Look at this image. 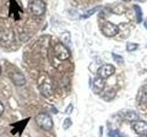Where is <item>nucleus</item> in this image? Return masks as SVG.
I'll return each mask as SVG.
<instances>
[{"label": "nucleus", "instance_id": "obj_1", "mask_svg": "<svg viewBox=\"0 0 147 137\" xmlns=\"http://www.w3.org/2000/svg\"><path fill=\"white\" fill-rule=\"evenodd\" d=\"M35 121L37 124H38L41 129H43L45 131L52 130L53 127V119L51 118V116L47 113H44V112L39 113L38 115L36 116Z\"/></svg>", "mask_w": 147, "mask_h": 137}, {"label": "nucleus", "instance_id": "obj_2", "mask_svg": "<svg viewBox=\"0 0 147 137\" xmlns=\"http://www.w3.org/2000/svg\"><path fill=\"white\" fill-rule=\"evenodd\" d=\"M29 9L33 16H42L46 10V4L43 0H32L30 3Z\"/></svg>", "mask_w": 147, "mask_h": 137}, {"label": "nucleus", "instance_id": "obj_3", "mask_svg": "<svg viewBox=\"0 0 147 137\" xmlns=\"http://www.w3.org/2000/svg\"><path fill=\"white\" fill-rule=\"evenodd\" d=\"M53 52L55 57L60 61H66L70 58V52L67 48L62 43H57L53 48Z\"/></svg>", "mask_w": 147, "mask_h": 137}, {"label": "nucleus", "instance_id": "obj_4", "mask_svg": "<svg viewBox=\"0 0 147 137\" xmlns=\"http://www.w3.org/2000/svg\"><path fill=\"white\" fill-rule=\"evenodd\" d=\"M119 27L111 22H106L101 27V32L106 37H114L119 33Z\"/></svg>", "mask_w": 147, "mask_h": 137}, {"label": "nucleus", "instance_id": "obj_5", "mask_svg": "<svg viewBox=\"0 0 147 137\" xmlns=\"http://www.w3.org/2000/svg\"><path fill=\"white\" fill-rule=\"evenodd\" d=\"M115 67L111 64H105V65L101 66L98 70V76L101 79H108L109 77L113 75L115 73Z\"/></svg>", "mask_w": 147, "mask_h": 137}, {"label": "nucleus", "instance_id": "obj_6", "mask_svg": "<svg viewBox=\"0 0 147 137\" xmlns=\"http://www.w3.org/2000/svg\"><path fill=\"white\" fill-rule=\"evenodd\" d=\"M40 80H42V81L40 80V90L41 91V93H42L44 96H50L51 94H52L53 90H52V85H51L50 83V80H48L49 78L47 76V74H45V78L44 79H41V78L40 77Z\"/></svg>", "mask_w": 147, "mask_h": 137}, {"label": "nucleus", "instance_id": "obj_7", "mask_svg": "<svg viewBox=\"0 0 147 137\" xmlns=\"http://www.w3.org/2000/svg\"><path fill=\"white\" fill-rule=\"evenodd\" d=\"M9 77H10L11 80L14 82V84L17 86H23L26 83L25 77L23 76L22 73L18 71H12L9 73Z\"/></svg>", "mask_w": 147, "mask_h": 137}, {"label": "nucleus", "instance_id": "obj_8", "mask_svg": "<svg viewBox=\"0 0 147 137\" xmlns=\"http://www.w3.org/2000/svg\"><path fill=\"white\" fill-rule=\"evenodd\" d=\"M133 129L140 135H144L147 134V122L144 121H136L133 122Z\"/></svg>", "mask_w": 147, "mask_h": 137}, {"label": "nucleus", "instance_id": "obj_9", "mask_svg": "<svg viewBox=\"0 0 147 137\" xmlns=\"http://www.w3.org/2000/svg\"><path fill=\"white\" fill-rule=\"evenodd\" d=\"M105 88V80L101 78L98 77L93 80V91L95 93L98 94Z\"/></svg>", "mask_w": 147, "mask_h": 137}, {"label": "nucleus", "instance_id": "obj_10", "mask_svg": "<svg viewBox=\"0 0 147 137\" xmlns=\"http://www.w3.org/2000/svg\"><path fill=\"white\" fill-rule=\"evenodd\" d=\"M125 119L129 122H136L138 121V119H139V115H138V113L134 111H131V112H128L125 115H124Z\"/></svg>", "mask_w": 147, "mask_h": 137}, {"label": "nucleus", "instance_id": "obj_11", "mask_svg": "<svg viewBox=\"0 0 147 137\" xmlns=\"http://www.w3.org/2000/svg\"><path fill=\"white\" fill-rule=\"evenodd\" d=\"M115 96H116V91L114 90H109L102 95V98L105 100H112Z\"/></svg>", "mask_w": 147, "mask_h": 137}, {"label": "nucleus", "instance_id": "obj_12", "mask_svg": "<svg viewBox=\"0 0 147 137\" xmlns=\"http://www.w3.org/2000/svg\"><path fill=\"white\" fill-rule=\"evenodd\" d=\"M112 57H113L114 61L116 62L117 64H119V65H121V64L124 63V59H123V58H122L121 56H119V55L113 53V54H112Z\"/></svg>", "mask_w": 147, "mask_h": 137}, {"label": "nucleus", "instance_id": "obj_13", "mask_svg": "<svg viewBox=\"0 0 147 137\" xmlns=\"http://www.w3.org/2000/svg\"><path fill=\"white\" fill-rule=\"evenodd\" d=\"M137 49H138V44L133 43V42H129L126 46V49L128 51H134Z\"/></svg>", "mask_w": 147, "mask_h": 137}, {"label": "nucleus", "instance_id": "obj_14", "mask_svg": "<svg viewBox=\"0 0 147 137\" xmlns=\"http://www.w3.org/2000/svg\"><path fill=\"white\" fill-rule=\"evenodd\" d=\"M134 9L136 11V17H137V22L140 23L142 21V10L138 6H134Z\"/></svg>", "mask_w": 147, "mask_h": 137}, {"label": "nucleus", "instance_id": "obj_15", "mask_svg": "<svg viewBox=\"0 0 147 137\" xmlns=\"http://www.w3.org/2000/svg\"><path fill=\"white\" fill-rule=\"evenodd\" d=\"M71 125H72V120H71L70 118H66L65 120H64L63 125V129L64 130H67L69 127H71Z\"/></svg>", "mask_w": 147, "mask_h": 137}, {"label": "nucleus", "instance_id": "obj_16", "mask_svg": "<svg viewBox=\"0 0 147 137\" xmlns=\"http://www.w3.org/2000/svg\"><path fill=\"white\" fill-rule=\"evenodd\" d=\"M109 137H122V136L121 134H119V131L114 130V131H111L109 132Z\"/></svg>", "mask_w": 147, "mask_h": 137}, {"label": "nucleus", "instance_id": "obj_17", "mask_svg": "<svg viewBox=\"0 0 147 137\" xmlns=\"http://www.w3.org/2000/svg\"><path fill=\"white\" fill-rule=\"evenodd\" d=\"M99 9V7H95L94 9H92V10H89V11H87V13L86 14V15L84 16V17H90V16H92L93 14L96 11V10H98Z\"/></svg>", "mask_w": 147, "mask_h": 137}, {"label": "nucleus", "instance_id": "obj_18", "mask_svg": "<svg viewBox=\"0 0 147 137\" xmlns=\"http://www.w3.org/2000/svg\"><path fill=\"white\" fill-rule=\"evenodd\" d=\"M4 111H5V107H4V104L0 102V116L2 115L3 114V112H4Z\"/></svg>", "mask_w": 147, "mask_h": 137}, {"label": "nucleus", "instance_id": "obj_19", "mask_svg": "<svg viewBox=\"0 0 147 137\" xmlns=\"http://www.w3.org/2000/svg\"><path fill=\"white\" fill-rule=\"evenodd\" d=\"M144 27H145V29H147V19L144 21Z\"/></svg>", "mask_w": 147, "mask_h": 137}, {"label": "nucleus", "instance_id": "obj_20", "mask_svg": "<svg viewBox=\"0 0 147 137\" xmlns=\"http://www.w3.org/2000/svg\"><path fill=\"white\" fill-rule=\"evenodd\" d=\"M138 1H139V2H146L147 0H138Z\"/></svg>", "mask_w": 147, "mask_h": 137}, {"label": "nucleus", "instance_id": "obj_21", "mask_svg": "<svg viewBox=\"0 0 147 137\" xmlns=\"http://www.w3.org/2000/svg\"><path fill=\"white\" fill-rule=\"evenodd\" d=\"M1 72H2V68H1V66H0V75H1Z\"/></svg>", "mask_w": 147, "mask_h": 137}, {"label": "nucleus", "instance_id": "obj_22", "mask_svg": "<svg viewBox=\"0 0 147 137\" xmlns=\"http://www.w3.org/2000/svg\"><path fill=\"white\" fill-rule=\"evenodd\" d=\"M141 137H147V134H144V135H141Z\"/></svg>", "mask_w": 147, "mask_h": 137}, {"label": "nucleus", "instance_id": "obj_23", "mask_svg": "<svg viewBox=\"0 0 147 137\" xmlns=\"http://www.w3.org/2000/svg\"><path fill=\"white\" fill-rule=\"evenodd\" d=\"M124 1H131V0H124Z\"/></svg>", "mask_w": 147, "mask_h": 137}, {"label": "nucleus", "instance_id": "obj_24", "mask_svg": "<svg viewBox=\"0 0 147 137\" xmlns=\"http://www.w3.org/2000/svg\"><path fill=\"white\" fill-rule=\"evenodd\" d=\"M146 47H147V46H146Z\"/></svg>", "mask_w": 147, "mask_h": 137}, {"label": "nucleus", "instance_id": "obj_25", "mask_svg": "<svg viewBox=\"0 0 147 137\" xmlns=\"http://www.w3.org/2000/svg\"><path fill=\"white\" fill-rule=\"evenodd\" d=\"M122 137H123V136H122Z\"/></svg>", "mask_w": 147, "mask_h": 137}]
</instances>
